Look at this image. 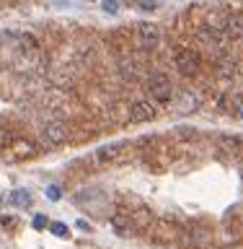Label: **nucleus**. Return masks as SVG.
<instances>
[{
	"label": "nucleus",
	"instance_id": "1",
	"mask_svg": "<svg viewBox=\"0 0 243 249\" xmlns=\"http://www.w3.org/2000/svg\"><path fill=\"white\" fill-rule=\"evenodd\" d=\"M176 68H178V73L186 75V78L197 75L199 70H202L199 52L192 50V47H181V50H176Z\"/></svg>",
	"mask_w": 243,
	"mask_h": 249
},
{
	"label": "nucleus",
	"instance_id": "2",
	"mask_svg": "<svg viewBox=\"0 0 243 249\" xmlns=\"http://www.w3.org/2000/svg\"><path fill=\"white\" fill-rule=\"evenodd\" d=\"M147 89H150V96L155 101H161V104H166L174 96V83H171V78L166 73H153L147 78Z\"/></svg>",
	"mask_w": 243,
	"mask_h": 249
},
{
	"label": "nucleus",
	"instance_id": "3",
	"mask_svg": "<svg viewBox=\"0 0 243 249\" xmlns=\"http://www.w3.org/2000/svg\"><path fill=\"white\" fill-rule=\"evenodd\" d=\"M135 36H137V47H143V50H153V47H158L161 42V31L155 23H137V29H135Z\"/></svg>",
	"mask_w": 243,
	"mask_h": 249
},
{
	"label": "nucleus",
	"instance_id": "4",
	"mask_svg": "<svg viewBox=\"0 0 243 249\" xmlns=\"http://www.w3.org/2000/svg\"><path fill=\"white\" fill-rule=\"evenodd\" d=\"M67 135H70V130H67V124L65 122H49L44 127V143L47 145H60V143H65L67 140Z\"/></svg>",
	"mask_w": 243,
	"mask_h": 249
},
{
	"label": "nucleus",
	"instance_id": "5",
	"mask_svg": "<svg viewBox=\"0 0 243 249\" xmlns=\"http://www.w3.org/2000/svg\"><path fill=\"white\" fill-rule=\"evenodd\" d=\"M220 29L225 31V36H228V39L238 42V39H243V16H241V13L225 16L223 23H220Z\"/></svg>",
	"mask_w": 243,
	"mask_h": 249
},
{
	"label": "nucleus",
	"instance_id": "6",
	"mask_svg": "<svg viewBox=\"0 0 243 249\" xmlns=\"http://www.w3.org/2000/svg\"><path fill=\"white\" fill-rule=\"evenodd\" d=\"M39 148L31 143V140H16L13 145H8L5 156L8 159H16V161H23V159H31V156H36Z\"/></svg>",
	"mask_w": 243,
	"mask_h": 249
},
{
	"label": "nucleus",
	"instance_id": "7",
	"mask_svg": "<svg viewBox=\"0 0 243 249\" xmlns=\"http://www.w3.org/2000/svg\"><path fill=\"white\" fill-rule=\"evenodd\" d=\"M153 117H155V109H153V104H147V101H135V104L130 107V122H135V124L150 122Z\"/></svg>",
	"mask_w": 243,
	"mask_h": 249
},
{
	"label": "nucleus",
	"instance_id": "8",
	"mask_svg": "<svg viewBox=\"0 0 243 249\" xmlns=\"http://www.w3.org/2000/svg\"><path fill=\"white\" fill-rule=\"evenodd\" d=\"M119 151H122V145H119V143H114V145H101L93 159H96V163H101V166H104V163L114 161L116 156H119Z\"/></svg>",
	"mask_w": 243,
	"mask_h": 249
},
{
	"label": "nucleus",
	"instance_id": "9",
	"mask_svg": "<svg viewBox=\"0 0 243 249\" xmlns=\"http://www.w3.org/2000/svg\"><path fill=\"white\" fill-rule=\"evenodd\" d=\"M220 145L225 148V151H233V153H236V159H238V156H243V138H230V135H223L220 138Z\"/></svg>",
	"mask_w": 243,
	"mask_h": 249
},
{
	"label": "nucleus",
	"instance_id": "10",
	"mask_svg": "<svg viewBox=\"0 0 243 249\" xmlns=\"http://www.w3.org/2000/svg\"><path fill=\"white\" fill-rule=\"evenodd\" d=\"M11 205H16V208L31 205V195H29L26 190H13V192H11Z\"/></svg>",
	"mask_w": 243,
	"mask_h": 249
},
{
	"label": "nucleus",
	"instance_id": "11",
	"mask_svg": "<svg viewBox=\"0 0 243 249\" xmlns=\"http://www.w3.org/2000/svg\"><path fill=\"white\" fill-rule=\"evenodd\" d=\"M112 226H114L116 233H127V231H132V218L130 215L127 218H124V215H114L112 218Z\"/></svg>",
	"mask_w": 243,
	"mask_h": 249
},
{
	"label": "nucleus",
	"instance_id": "12",
	"mask_svg": "<svg viewBox=\"0 0 243 249\" xmlns=\"http://www.w3.org/2000/svg\"><path fill=\"white\" fill-rule=\"evenodd\" d=\"M49 231L54 233V236H60V239H67L70 236V229H67L65 223H60V221L57 223H49Z\"/></svg>",
	"mask_w": 243,
	"mask_h": 249
},
{
	"label": "nucleus",
	"instance_id": "13",
	"mask_svg": "<svg viewBox=\"0 0 243 249\" xmlns=\"http://www.w3.org/2000/svg\"><path fill=\"white\" fill-rule=\"evenodd\" d=\"M101 5H104L106 13H116V11H119V3H116V0H104Z\"/></svg>",
	"mask_w": 243,
	"mask_h": 249
},
{
	"label": "nucleus",
	"instance_id": "14",
	"mask_svg": "<svg viewBox=\"0 0 243 249\" xmlns=\"http://www.w3.org/2000/svg\"><path fill=\"white\" fill-rule=\"evenodd\" d=\"M60 195H62V192H60V187H54V184H52V187H47V197H49V200H60Z\"/></svg>",
	"mask_w": 243,
	"mask_h": 249
},
{
	"label": "nucleus",
	"instance_id": "15",
	"mask_svg": "<svg viewBox=\"0 0 243 249\" xmlns=\"http://www.w3.org/2000/svg\"><path fill=\"white\" fill-rule=\"evenodd\" d=\"M44 226H47V218L44 215H36L34 218V229H44Z\"/></svg>",
	"mask_w": 243,
	"mask_h": 249
},
{
	"label": "nucleus",
	"instance_id": "16",
	"mask_svg": "<svg viewBox=\"0 0 243 249\" xmlns=\"http://www.w3.org/2000/svg\"><path fill=\"white\" fill-rule=\"evenodd\" d=\"M3 226H13L16 223V218H11V215H3V221H0Z\"/></svg>",
	"mask_w": 243,
	"mask_h": 249
},
{
	"label": "nucleus",
	"instance_id": "17",
	"mask_svg": "<svg viewBox=\"0 0 243 249\" xmlns=\"http://www.w3.org/2000/svg\"><path fill=\"white\" fill-rule=\"evenodd\" d=\"M241 117H243V107H241Z\"/></svg>",
	"mask_w": 243,
	"mask_h": 249
},
{
	"label": "nucleus",
	"instance_id": "18",
	"mask_svg": "<svg viewBox=\"0 0 243 249\" xmlns=\"http://www.w3.org/2000/svg\"><path fill=\"white\" fill-rule=\"evenodd\" d=\"M0 202H3V197H0Z\"/></svg>",
	"mask_w": 243,
	"mask_h": 249
}]
</instances>
